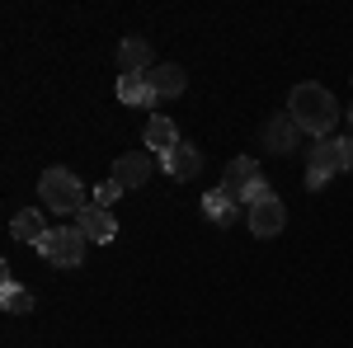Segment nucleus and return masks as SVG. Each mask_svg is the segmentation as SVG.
<instances>
[{
	"label": "nucleus",
	"instance_id": "nucleus-11",
	"mask_svg": "<svg viewBox=\"0 0 353 348\" xmlns=\"http://www.w3.org/2000/svg\"><path fill=\"white\" fill-rule=\"evenodd\" d=\"M203 212H208L212 226H236V221H241V198L226 193V188H212V193L203 198Z\"/></svg>",
	"mask_w": 353,
	"mask_h": 348
},
{
	"label": "nucleus",
	"instance_id": "nucleus-6",
	"mask_svg": "<svg viewBox=\"0 0 353 348\" xmlns=\"http://www.w3.org/2000/svg\"><path fill=\"white\" fill-rule=\"evenodd\" d=\"M301 136H306V132L292 123V113H273L269 123H264V151H273V156H288V151H297Z\"/></svg>",
	"mask_w": 353,
	"mask_h": 348
},
{
	"label": "nucleus",
	"instance_id": "nucleus-16",
	"mask_svg": "<svg viewBox=\"0 0 353 348\" xmlns=\"http://www.w3.org/2000/svg\"><path fill=\"white\" fill-rule=\"evenodd\" d=\"M179 146V132H174V123L165 118V113H156L151 123H146V151H156V156H170Z\"/></svg>",
	"mask_w": 353,
	"mask_h": 348
},
{
	"label": "nucleus",
	"instance_id": "nucleus-2",
	"mask_svg": "<svg viewBox=\"0 0 353 348\" xmlns=\"http://www.w3.org/2000/svg\"><path fill=\"white\" fill-rule=\"evenodd\" d=\"M38 193H43V203L52 207V212H71L81 216L85 207H90V193H85V184L66 170V165H52V170H43V179H38Z\"/></svg>",
	"mask_w": 353,
	"mask_h": 348
},
{
	"label": "nucleus",
	"instance_id": "nucleus-5",
	"mask_svg": "<svg viewBox=\"0 0 353 348\" xmlns=\"http://www.w3.org/2000/svg\"><path fill=\"white\" fill-rule=\"evenodd\" d=\"M334 174H339V161H334V136H325V141H316V146L306 151V188H325Z\"/></svg>",
	"mask_w": 353,
	"mask_h": 348
},
{
	"label": "nucleus",
	"instance_id": "nucleus-10",
	"mask_svg": "<svg viewBox=\"0 0 353 348\" xmlns=\"http://www.w3.org/2000/svg\"><path fill=\"white\" fill-rule=\"evenodd\" d=\"M151 170H156V165L146 161L141 151H132V156H118V161H113V184L123 188V193H128V188H141L146 179H151Z\"/></svg>",
	"mask_w": 353,
	"mask_h": 348
},
{
	"label": "nucleus",
	"instance_id": "nucleus-15",
	"mask_svg": "<svg viewBox=\"0 0 353 348\" xmlns=\"http://www.w3.org/2000/svg\"><path fill=\"white\" fill-rule=\"evenodd\" d=\"M118 99L132 108H151L161 104L156 99V90H151V76H118Z\"/></svg>",
	"mask_w": 353,
	"mask_h": 348
},
{
	"label": "nucleus",
	"instance_id": "nucleus-3",
	"mask_svg": "<svg viewBox=\"0 0 353 348\" xmlns=\"http://www.w3.org/2000/svg\"><path fill=\"white\" fill-rule=\"evenodd\" d=\"M85 236L81 226H52L48 236H43V245H38V254L48 259L52 268H81L85 264Z\"/></svg>",
	"mask_w": 353,
	"mask_h": 348
},
{
	"label": "nucleus",
	"instance_id": "nucleus-14",
	"mask_svg": "<svg viewBox=\"0 0 353 348\" xmlns=\"http://www.w3.org/2000/svg\"><path fill=\"white\" fill-rule=\"evenodd\" d=\"M184 85H189V76H184L174 61H161V66L151 71V90H156V99H179Z\"/></svg>",
	"mask_w": 353,
	"mask_h": 348
},
{
	"label": "nucleus",
	"instance_id": "nucleus-13",
	"mask_svg": "<svg viewBox=\"0 0 353 348\" xmlns=\"http://www.w3.org/2000/svg\"><path fill=\"white\" fill-rule=\"evenodd\" d=\"M52 226H43V212H33V207H24V212H14V221H10V236L19 245H43V236H48Z\"/></svg>",
	"mask_w": 353,
	"mask_h": 348
},
{
	"label": "nucleus",
	"instance_id": "nucleus-19",
	"mask_svg": "<svg viewBox=\"0 0 353 348\" xmlns=\"http://www.w3.org/2000/svg\"><path fill=\"white\" fill-rule=\"evenodd\" d=\"M334 161L339 170H353V136H334Z\"/></svg>",
	"mask_w": 353,
	"mask_h": 348
},
{
	"label": "nucleus",
	"instance_id": "nucleus-17",
	"mask_svg": "<svg viewBox=\"0 0 353 348\" xmlns=\"http://www.w3.org/2000/svg\"><path fill=\"white\" fill-rule=\"evenodd\" d=\"M0 306L10 311V316H24V311H33V292L28 287H19L10 273H5V287H0Z\"/></svg>",
	"mask_w": 353,
	"mask_h": 348
},
{
	"label": "nucleus",
	"instance_id": "nucleus-18",
	"mask_svg": "<svg viewBox=\"0 0 353 348\" xmlns=\"http://www.w3.org/2000/svg\"><path fill=\"white\" fill-rule=\"evenodd\" d=\"M118 198H123V188L113 184V179H104L99 188H90V203H94V207H113Z\"/></svg>",
	"mask_w": 353,
	"mask_h": 348
},
{
	"label": "nucleus",
	"instance_id": "nucleus-12",
	"mask_svg": "<svg viewBox=\"0 0 353 348\" xmlns=\"http://www.w3.org/2000/svg\"><path fill=\"white\" fill-rule=\"evenodd\" d=\"M161 165L174 174V179H198V170H203V151H198L193 141H179L170 156H161Z\"/></svg>",
	"mask_w": 353,
	"mask_h": 348
},
{
	"label": "nucleus",
	"instance_id": "nucleus-8",
	"mask_svg": "<svg viewBox=\"0 0 353 348\" xmlns=\"http://www.w3.org/2000/svg\"><path fill=\"white\" fill-rule=\"evenodd\" d=\"M76 226H81V236H85L90 245H109L113 236H118V221H113V212H109V207H94V203H90V207L76 216Z\"/></svg>",
	"mask_w": 353,
	"mask_h": 348
},
{
	"label": "nucleus",
	"instance_id": "nucleus-20",
	"mask_svg": "<svg viewBox=\"0 0 353 348\" xmlns=\"http://www.w3.org/2000/svg\"><path fill=\"white\" fill-rule=\"evenodd\" d=\"M349 123H353V108H349Z\"/></svg>",
	"mask_w": 353,
	"mask_h": 348
},
{
	"label": "nucleus",
	"instance_id": "nucleus-7",
	"mask_svg": "<svg viewBox=\"0 0 353 348\" xmlns=\"http://www.w3.org/2000/svg\"><path fill=\"white\" fill-rule=\"evenodd\" d=\"M264 174H259V165H254V156H236V161L226 165V174H221V188L226 193H236L241 203H250V188L259 184Z\"/></svg>",
	"mask_w": 353,
	"mask_h": 348
},
{
	"label": "nucleus",
	"instance_id": "nucleus-4",
	"mask_svg": "<svg viewBox=\"0 0 353 348\" xmlns=\"http://www.w3.org/2000/svg\"><path fill=\"white\" fill-rule=\"evenodd\" d=\"M283 221H288V207H283V198H273V193L245 207V226H250V231H254L259 240L278 236V231H283Z\"/></svg>",
	"mask_w": 353,
	"mask_h": 348
},
{
	"label": "nucleus",
	"instance_id": "nucleus-9",
	"mask_svg": "<svg viewBox=\"0 0 353 348\" xmlns=\"http://www.w3.org/2000/svg\"><path fill=\"white\" fill-rule=\"evenodd\" d=\"M118 71H123V76H151V71H156L151 43H146V38H123V48H118Z\"/></svg>",
	"mask_w": 353,
	"mask_h": 348
},
{
	"label": "nucleus",
	"instance_id": "nucleus-1",
	"mask_svg": "<svg viewBox=\"0 0 353 348\" xmlns=\"http://www.w3.org/2000/svg\"><path fill=\"white\" fill-rule=\"evenodd\" d=\"M288 113H292V123H297L301 132L316 136V141H325L330 127L339 123V104H334V94H330L325 85H316V81L292 85V94H288Z\"/></svg>",
	"mask_w": 353,
	"mask_h": 348
}]
</instances>
